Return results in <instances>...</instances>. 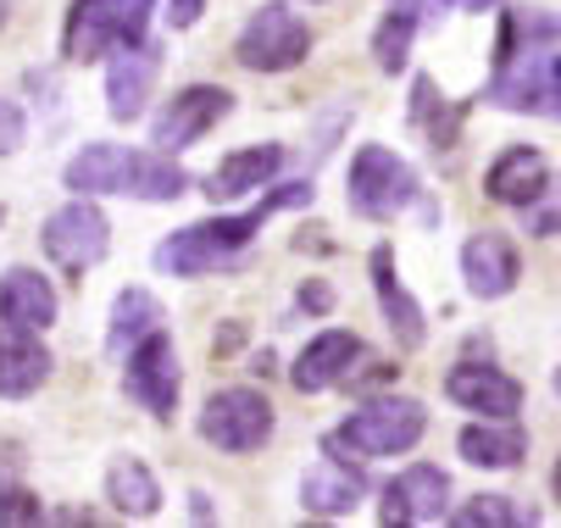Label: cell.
Masks as SVG:
<instances>
[{"label":"cell","mask_w":561,"mask_h":528,"mask_svg":"<svg viewBox=\"0 0 561 528\" xmlns=\"http://www.w3.org/2000/svg\"><path fill=\"white\" fill-rule=\"evenodd\" d=\"M284 206H311V179H295V184H278L273 195H262V206L239 211V217H211V222H190L173 240L156 245V267L173 273V278H201V273H217V267H233L239 251H245L262 222Z\"/></svg>","instance_id":"cell-1"},{"label":"cell","mask_w":561,"mask_h":528,"mask_svg":"<svg viewBox=\"0 0 561 528\" xmlns=\"http://www.w3.org/2000/svg\"><path fill=\"white\" fill-rule=\"evenodd\" d=\"M423 428H428L423 401H407V395H394V401H367L362 412H351V417L323 439V450H351V457H362V462L407 457V450L423 439Z\"/></svg>","instance_id":"cell-2"},{"label":"cell","mask_w":561,"mask_h":528,"mask_svg":"<svg viewBox=\"0 0 561 528\" xmlns=\"http://www.w3.org/2000/svg\"><path fill=\"white\" fill-rule=\"evenodd\" d=\"M156 0H72L67 28H61V56L67 61H101L117 45H139Z\"/></svg>","instance_id":"cell-3"},{"label":"cell","mask_w":561,"mask_h":528,"mask_svg":"<svg viewBox=\"0 0 561 528\" xmlns=\"http://www.w3.org/2000/svg\"><path fill=\"white\" fill-rule=\"evenodd\" d=\"M417 195H423V190H417V173L400 162L389 145H362V150H356V162H351V190H345V200H351L356 217L389 222V217L407 211Z\"/></svg>","instance_id":"cell-4"},{"label":"cell","mask_w":561,"mask_h":528,"mask_svg":"<svg viewBox=\"0 0 561 528\" xmlns=\"http://www.w3.org/2000/svg\"><path fill=\"white\" fill-rule=\"evenodd\" d=\"M201 439L217 445V450H233V457H245V450H262L273 439V401L262 390H217L206 406H201Z\"/></svg>","instance_id":"cell-5"},{"label":"cell","mask_w":561,"mask_h":528,"mask_svg":"<svg viewBox=\"0 0 561 528\" xmlns=\"http://www.w3.org/2000/svg\"><path fill=\"white\" fill-rule=\"evenodd\" d=\"M106 245H112V222H106L101 206H90L84 195L67 200L61 211H50V222H45V256H50L61 273H72V278H84V273L106 256Z\"/></svg>","instance_id":"cell-6"},{"label":"cell","mask_w":561,"mask_h":528,"mask_svg":"<svg viewBox=\"0 0 561 528\" xmlns=\"http://www.w3.org/2000/svg\"><path fill=\"white\" fill-rule=\"evenodd\" d=\"M311 50V28L289 12V7H262L245 28H239V67H251V72H289L300 67Z\"/></svg>","instance_id":"cell-7"},{"label":"cell","mask_w":561,"mask_h":528,"mask_svg":"<svg viewBox=\"0 0 561 528\" xmlns=\"http://www.w3.org/2000/svg\"><path fill=\"white\" fill-rule=\"evenodd\" d=\"M123 390L128 401H139L150 417H173L179 406V351L162 329H150L134 351H128V372H123Z\"/></svg>","instance_id":"cell-8"},{"label":"cell","mask_w":561,"mask_h":528,"mask_svg":"<svg viewBox=\"0 0 561 528\" xmlns=\"http://www.w3.org/2000/svg\"><path fill=\"white\" fill-rule=\"evenodd\" d=\"M228 112H233V95H228V90H217V84H190L184 95H173V101L162 106V117L150 123V145L173 157V150L195 145L206 128H217Z\"/></svg>","instance_id":"cell-9"},{"label":"cell","mask_w":561,"mask_h":528,"mask_svg":"<svg viewBox=\"0 0 561 528\" xmlns=\"http://www.w3.org/2000/svg\"><path fill=\"white\" fill-rule=\"evenodd\" d=\"M445 395L467 412H484V417H517L523 412V384L501 367H484V361H461L450 367L445 379Z\"/></svg>","instance_id":"cell-10"},{"label":"cell","mask_w":561,"mask_h":528,"mask_svg":"<svg viewBox=\"0 0 561 528\" xmlns=\"http://www.w3.org/2000/svg\"><path fill=\"white\" fill-rule=\"evenodd\" d=\"M184 190H190V173L168 157V150H117L112 195H134V200H179Z\"/></svg>","instance_id":"cell-11"},{"label":"cell","mask_w":561,"mask_h":528,"mask_svg":"<svg viewBox=\"0 0 561 528\" xmlns=\"http://www.w3.org/2000/svg\"><path fill=\"white\" fill-rule=\"evenodd\" d=\"M156 67H162V56H156V45H117L112 56V72H106V112L117 123H134L150 101V84H156Z\"/></svg>","instance_id":"cell-12"},{"label":"cell","mask_w":561,"mask_h":528,"mask_svg":"<svg viewBox=\"0 0 561 528\" xmlns=\"http://www.w3.org/2000/svg\"><path fill=\"white\" fill-rule=\"evenodd\" d=\"M50 351L39 345V329H18V323H0V395L23 401L50 379Z\"/></svg>","instance_id":"cell-13"},{"label":"cell","mask_w":561,"mask_h":528,"mask_svg":"<svg viewBox=\"0 0 561 528\" xmlns=\"http://www.w3.org/2000/svg\"><path fill=\"white\" fill-rule=\"evenodd\" d=\"M461 278L478 300H501L517 289L523 267H517V245L506 234H472L461 251Z\"/></svg>","instance_id":"cell-14"},{"label":"cell","mask_w":561,"mask_h":528,"mask_svg":"<svg viewBox=\"0 0 561 528\" xmlns=\"http://www.w3.org/2000/svg\"><path fill=\"white\" fill-rule=\"evenodd\" d=\"M445 495H450V479L428 462L407 468L389 490H383V523H439L445 517Z\"/></svg>","instance_id":"cell-15"},{"label":"cell","mask_w":561,"mask_h":528,"mask_svg":"<svg viewBox=\"0 0 561 528\" xmlns=\"http://www.w3.org/2000/svg\"><path fill=\"white\" fill-rule=\"evenodd\" d=\"M362 356V340L356 334H345V329H329V334H317L306 351H300V361H295V390L300 395H323V390H334V384H345L351 379V361Z\"/></svg>","instance_id":"cell-16"},{"label":"cell","mask_w":561,"mask_h":528,"mask_svg":"<svg viewBox=\"0 0 561 528\" xmlns=\"http://www.w3.org/2000/svg\"><path fill=\"white\" fill-rule=\"evenodd\" d=\"M373 289H378V307H383V323H389V334H394V345L400 351H417L423 340H428V318H423V307L407 295V284H400V273H394V251L389 245H378L373 251Z\"/></svg>","instance_id":"cell-17"},{"label":"cell","mask_w":561,"mask_h":528,"mask_svg":"<svg viewBox=\"0 0 561 528\" xmlns=\"http://www.w3.org/2000/svg\"><path fill=\"white\" fill-rule=\"evenodd\" d=\"M362 490H367L362 473L340 457V450H329V457L300 479V501H306L311 517H345V512H356Z\"/></svg>","instance_id":"cell-18"},{"label":"cell","mask_w":561,"mask_h":528,"mask_svg":"<svg viewBox=\"0 0 561 528\" xmlns=\"http://www.w3.org/2000/svg\"><path fill=\"white\" fill-rule=\"evenodd\" d=\"M0 323L50 329L56 323V289H50V278H39L34 267L0 273Z\"/></svg>","instance_id":"cell-19"},{"label":"cell","mask_w":561,"mask_h":528,"mask_svg":"<svg viewBox=\"0 0 561 528\" xmlns=\"http://www.w3.org/2000/svg\"><path fill=\"white\" fill-rule=\"evenodd\" d=\"M550 184V168H545V157L534 145H512L506 157H495V168L484 173V190H490V200H501V206H528L539 190Z\"/></svg>","instance_id":"cell-20"},{"label":"cell","mask_w":561,"mask_h":528,"mask_svg":"<svg viewBox=\"0 0 561 528\" xmlns=\"http://www.w3.org/2000/svg\"><path fill=\"white\" fill-rule=\"evenodd\" d=\"M456 450L472 468H517L528 457V434L517 428V417H484V423H467Z\"/></svg>","instance_id":"cell-21"},{"label":"cell","mask_w":561,"mask_h":528,"mask_svg":"<svg viewBox=\"0 0 561 528\" xmlns=\"http://www.w3.org/2000/svg\"><path fill=\"white\" fill-rule=\"evenodd\" d=\"M278 168H284V145H251V150H233V157H222V162H217V173L206 179V195H211V200H239V195L262 190Z\"/></svg>","instance_id":"cell-22"},{"label":"cell","mask_w":561,"mask_h":528,"mask_svg":"<svg viewBox=\"0 0 561 528\" xmlns=\"http://www.w3.org/2000/svg\"><path fill=\"white\" fill-rule=\"evenodd\" d=\"M150 329H162V300L150 289H123L112 300V329H106V351L112 356H128Z\"/></svg>","instance_id":"cell-23"},{"label":"cell","mask_w":561,"mask_h":528,"mask_svg":"<svg viewBox=\"0 0 561 528\" xmlns=\"http://www.w3.org/2000/svg\"><path fill=\"white\" fill-rule=\"evenodd\" d=\"M106 501L123 512V517H156V506H162V484L150 479V468L139 457H123L112 462L106 473Z\"/></svg>","instance_id":"cell-24"},{"label":"cell","mask_w":561,"mask_h":528,"mask_svg":"<svg viewBox=\"0 0 561 528\" xmlns=\"http://www.w3.org/2000/svg\"><path fill=\"white\" fill-rule=\"evenodd\" d=\"M412 34H417V7L412 0H394V12L378 23V39H373V56L383 72H400L412 56Z\"/></svg>","instance_id":"cell-25"},{"label":"cell","mask_w":561,"mask_h":528,"mask_svg":"<svg viewBox=\"0 0 561 528\" xmlns=\"http://www.w3.org/2000/svg\"><path fill=\"white\" fill-rule=\"evenodd\" d=\"M450 523H461V528H517V523H534V512L512 506V495H478Z\"/></svg>","instance_id":"cell-26"},{"label":"cell","mask_w":561,"mask_h":528,"mask_svg":"<svg viewBox=\"0 0 561 528\" xmlns=\"http://www.w3.org/2000/svg\"><path fill=\"white\" fill-rule=\"evenodd\" d=\"M39 517H45L39 495H28V490H0V528H28V523H39Z\"/></svg>","instance_id":"cell-27"},{"label":"cell","mask_w":561,"mask_h":528,"mask_svg":"<svg viewBox=\"0 0 561 528\" xmlns=\"http://www.w3.org/2000/svg\"><path fill=\"white\" fill-rule=\"evenodd\" d=\"M556 190H561V184H556ZM539 200H545V190L523 206V217H528V234H545V240H550V234H561V195H556L550 206H539Z\"/></svg>","instance_id":"cell-28"},{"label":"cell","mask_w":561,"mask_h":528,"mask_svg":"<svg viewBox=\"0 0 561 528\" xmlns=\"http://www.w3.org/2000/svg\"><path fill=\"white\" fill-rule=\"evenodd\" d=\"M18 145H23V112H18V101L0 95V157H12Z\"/></svg>","instance_id":"cell-29"},{"label":"cell","mask_w":561,"mask_h":528,"mask_svg":"<svg viewBox=\"0 0 561 528\" xmlns=\"http://www.w3.org/2000/svg\"><path fill=\"white\" fill-rule=\"evenodd\" d=\"M201 12H206V0H168V23L173 28H195Z\"/></svg>","instance_id":"cell-30"},{"label":"cell","mask_w":561,"mask_h":528,"mask_svg":"<svg viewBox=\"0 0 561 528\" xmlns=\"http://www.w3.org/2000/svg\"><path fill=\"white\" fill-rule=\"evenodd\" d=\"M300 307H306V312H329V307H334L329 284H306V289H300Z\"/></svg>","instance_id":"cell-31"},{"label":"cell","mask_w":561,"mask_h":528,"mask_svg":"<svg viewBox=\"0 0 561 528\" xmlns=\"http://www.w3.org/2000/svg\"><path fill=\"white\" fill-rule=\"evenodd\" d=\"M439 7H467V12H484V7H495V0H439Z\"/></svg>","instance_id":"cell-32"},{"label":"cell","mask_w":561,"mask_h":528,"mask_svg":"<svg viewBox=\"0 0 561 528\" xmlns=\"http://www.w3.org/2000/svg\"><path fill=\"white\" fill-rule=\"evenodd\" d=\"M550 84L561 90V50H550Z\"/></svg>","instance_id":"cell-33"},{"label":"cell","mask_w":561,"mask_h":528,"mask_svg":"<svg viewBox=\"0 0 561 528\" xmlns=\"http://www.w3.org/2000/svg\"><path fill=\"white\" fill-rule=\"evenodd\" d=\"M550 490H556V501H561V462H556V473H550Z\"/></svg>","instance_id":"cell-34"},{"label":"cell","mask_w":561,"mask_h":528,"mask_svg":"<svg viewBox=\"0 0 561 528\" xmlns=\"http://www.w3.org/2000/svg\"><path fill=\"white\" fill-rule=\"evenodd\" d=\"M556 395H561V367H556Z\"/></svg>","instance_id":"cell-35"},{"label":"cell","mask_w":561,"mask_h":528,"mask_svg":"<svg viewBox=\"0 0 561 528\" xmlns=\"http://www.w3.org/2000/svg\"><path fill=\"white\" fill-rule=\"evenodd\" d=\"M0 222H7V206H0Z\"/></svg>","instance_id":"cell-36"}]
</instances>
